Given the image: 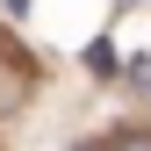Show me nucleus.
<instances>
[{
    "label": "nucleus",
    "instance_id": "obj_3",
    "mask_svg": "<svg viewBox=\"0 0 151 151\" xmlns=\"http://www.w3.org/2000/svg\"><path fill=\"white\" fill-rule=\"evenodd\" d=\"M79 151H115V144H79Z\"/></svg>",
    "mask_w": 151,
    "mask_h": 151
},
{
    "label": "nucleus",
    "instance_id": "obj_2",
    "mask_svg": "<svg viewBox=\"0 0 151 151\" xmlns=\"http://www.w3.org/2000/svg\"><path fill=\"white\" fill-rule=\"evenodd\" d=\"M14 93H22V79H0V101H14Z\"/></svg>",
    "mask_w": 151,
    "mask_h": 151
},
{
    "label": "nucleus",
    "instance_id": "obj_1",
    "mask_svg": "<svg viewBox=\"0 0 151 151\" xmlns=\"http://www.w3.org/2000/svg\"><path fill=\"white\" fill-rule=\"evenodd\" d=\"M115 151H151V137H122V144H115Z\"/></svg>",
    "mask_w": 151,
    "mask_h": 151
}]
</instances>
